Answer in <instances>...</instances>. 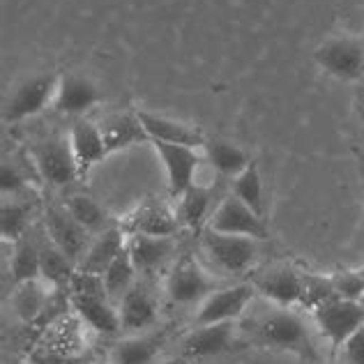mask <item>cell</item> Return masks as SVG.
<instances>
[{"label": "cell", "instance_id": "20", "mask_svg": "<svg viewBox=\"0 0 364 364\" xmlns=\"http://www.w3.org/2000/svg\"><path fill=\"white\" fill-rule=\"evenodd\" d=\"M100 129L109 155L150 141L146 127L139 120V113H111L100 122Z\"/></svg>", "mask_w": 364, "mask_h": 364}, {"label": "cell", "instance_id": "5", "mask_svg": "<svg viewBox=\"0 0 364 364\" xmlns=\"http://www.w3.org/2000/svg\"><path fill=\"white\" fill-rule=\"evenodd\" d=\"M58 81L60 79L53 74H35L31 79L18 83L5 104V111H3L5 122H21L44 111L46 104L55 102Z\"/></svg>", "mask_w": 364, "mask_h": 364}, {"label": "cell", "instance_id": "2", "mask_svg": "<svg viewBox=\"0 0 364 364\" xmlns=\"http://www.w3.org/2000/svg\"><path fill=\"white\" fill-rule=\"evenodd\" d=\"M314 321L318 332L323 334V339L337 350L360 328H364V302L330 298L318 306H314Z\"/></svg>", "mask_w": 364, "mask_h": 364}, {"label": "cell", "instance_id": "23", "mask_svg": "<svg viewBox=\"0 0 364 364\" xmlns=\"http://www.w3.org/2000/svg\"><path fill=\"white\" fill-rule=\"evenodd\" d=\"M40 270H42V279L53 291H60V289H70L79 267H76V263L63 249H58L51 242L49 235H44L40 237Z\"/></svg>", "mask_w": 364, "mask_h": 364}, {"label": "cell", "instance_id": "11", "mask_svg": "<svg viewBox=\"0 0 364 364\" xmlns=\"http://www.w3.org/2000/svg\"><path fill=\"white\" fill-rule=\"evenodd\" d=\"M150 143L155 146L161 164L166 168L171 196L180 198L191 185H196L194 176L200 166V155L196 152V148L176 146V143H164V141H150Z\"/></svg>", "mask_w": 364, "mask_h": 364}, {"label": "cell", "instance_id": "22", "mask_svg": "<svg viewBox=\"0 0 364 364\" xmlns=\"http://www.w3.org/2000/svg\"><path fill=\"white\" fill-rule=\"evenodd\" d=\"M132 233L143 235H157V237H173L180 228L178 215L168 205L159 203V200H148L143 203L134 217L129 219Z\"/></svg>", "mask_w": 364, "mask_h": 364}, {"label": "cell", "instance_id": "14", "mask_svg": "<svg viewBox=\"0 0 364 364\" xmlns=\"http://www.w3.org/2000/svg\"><path fill=\"white\" fill-rule=\"evenodd\" d=\"M70 306L74 309L76 318L88 325L90 330L104 337H116L122 332L118 304L111 302L107 295H83L72 293Z\"/></svg>", "mask_w": 364, "mask_h": 364}, {"label": "cell", "instance_id": "16", "mask_svg": "<svg viewBox=\"0 0 364 364\" xmlns=\"http://www.w3.org/2000/svg\"><path fill=\"white\" fill-rule=\"evenodd\" d=\"M127 249L139 274L152 277L157 270L164 267V263L173 256L176 240L173 237H157V235H143L132 233L127 240Z\"/></svg>", "mask_w": 364, "mask_h": 364}, {"label": "cell", "instance_id": "24", "mask_svg": "<svg viewBox=\"0 0 364 364\" xmlns=\"http://www.w3.org/2000/svg\"><path fill=\"white\" fill-rule=\"evenodd\" d=\"M205 157L210 161L219 176H226V178H237L242 171L252 164L247 152L235 146L231 141H224V139H213V141H205Z\"/></svg>", "mask_w": 364, "mask_h": 364}, {"label": "cell", "instance_id": "9", "mask_svg": "<svg viewBox=\"0 0 364 364\" xmlns=\"http://www.w3.org/2000/svg\"><path fill=\"white\" fill-rule=\"evenodd\" d=\"M254 284H235L228 289H219L210 293L208 298L198 304L196 311V325H215V323H228L237 321L245 316L247 306L254 300Z\"/></svg>", "mask_w": 364, "mask_h": 364}, {"label": "cell", "instance_id": "31", "mask_svg": "<svg viewBox=\"0 0 364 364\" xmlns=\"http://www.w3.org/2000/svg\"><path fill=\"white\" fill-rule=\"evenodd\" d=\"M210 203H213V191L200 185H191L185 194L180 196L178 208V222L189 228H200L208 217Z\"/></svg>", "mask_w": 364, "mask_h": 364}, {"label": "cell", "instance_id": "36", "mask_svg": "<svg viewBox=\"0 0 364 364\" xmlns=\"http://www.w3.org/2000/svg\"><path fill=\"white\" fill-rule=\"evenodd\" d=\"M9 364H33V362H28V360H12Z\"/></svg>", "mask_w": 364, "mask_h": 364}, {"label": "cell", "instance_id": "38", "mask_svg": "<svg viewBox=\"0 0 364 364\" xmlns=\"http://www.w3.org/2000/svg\"><path fill=\"white\" fill-rule=\"evenodd\" d=\"M109 364H113V362H109Z\"/></svg>", "mask_w": 364, "mask_h": 364}, {"label": "cell", "instance_id": "6", "mask_svg": "<svg viewBox=\"0 0 364 364\" xmlns=\"http://www.w3.org/2000/svg\"><path fill=\"white\" fill-rule=\"evenodd\" d=\"M203 249L208 256L228 274H242L254 265L258 256V240L245 235L219 233L213 228L203 231Z\"/></svg>", "mask_w": 364, "mask_h": 364}, {"label": "cell", "instance_id": "35", "mask_svg": "<svg viewBox=\"0 0 364 364\" xmlns=\"http://www.w3.org/2000/svg\"><path fill=\"white\" fill-rule=\"evenodd\" d=\"M341 348H343V360H346V364H364V328H360L353 334Z\"/></svg>", "mask_w": 364, "mask_h": 364}, {"label": "cell", "instance_id": "1", "mask_svg": "<svg viewBox=\"0 0 364 364\" xmlns=\"http://www.w3.org/2000/svg\"><path fill=\"white\" fill-rule=\"evenodd\" d=\"M249 332L258 346L274 348V350H289L300 355L302 360L316 362L318 350L314 346L311 332L300 314L289 311V306H267L261 314H256L249 323Z\"/></svg>", "mask_w": 364, "mask_h": 364}, {"label": "cell", "instance_id": "32", "mask_svg": "<svg viewBox=\"0 0 364 364\" xmlns=\"http://www.w3.org/2000/svg\"><path fill=\"white\" fill-rule=\"evenodd\" d=\"M233 180H235L233 182V196H237L242 203H247L256 215L265 217L267 203H265V191H263V178H261V171H258V166L254 164V161Z\"/></svg>", "mask_w": 364, "mask_h": 364}, {"label": "cell", "instance_id": "28", "mask_svg": "<svg viewBox=\"0 0 364 364\" xmlns=\"http://www.w3.org/2000/svg\"><path fill=\"white\" fill-rule=\"evenodd\" d=\"M31 203L18 200L16 196H12V200L3 196V208H0V235H3V240L12 245L21 240L31 231Z\"/></svg>", "mask_w": 364, "mask_h": 364}, {"label": "cell", "instance_id": "34", "mask_svg": "<svg viewBox=\"0 0 364 364\" xmlns=\"http://www.w3.org/2000/svg\"><path fill=\"white\" fill-rule=\"evenodd\" d=\"M28 187V178L18 171L16 164H9L5 161L3 171H0V189H3V196H18L21 191Z\"/></svg>", "mask_w": 364, "mask_h": 364}, {"label": "cell", "instance_id": "7", "mask_svg": "<svg viewBox=\"0 0 364 364\" xmlns=\"http://www.w3.org/2000/svg\"><path fill=\"white\" fill-rule=\"evenodd\" d=\"M208 228L219 233H231V235H245L254 237V240L263 242L270 237L267 231L265 217L256 215L247 203H242L237 196H226L222 203L217 205V210L208 219Z\"/></svg>", "mask_w": 364, "mask_h": 364}, {"label": "cell", "instance_id": "15", "mask_svg": "<svg viewBox=\"0 0 364 364\" xmlns=\"http://www.w3.org/2000/svg\"><path fill=\"white\" fill-rule=\"evenodd\" d=\"M100 102V88L92 79L81 74H65L58 81L53 107L65 116H83Z\"/></svg>", "mask_w": 364, "mask_h": 364}, {"label": "cell", "instance_id": "19", "mask_svg": "<svg viewBox=\"0 0 364 364\" xmlns=\"http://www.w3.org/2000/svg\"><path fill=\"white\" fill-rule=\"evenodd\" d=\"M235 321L215 323V325H196V330L189 334L182 343V350L189 358H215L222 355L233 343Z\"/></svg>", "mask_w": 364, "mask_h": 364}, {"label": "cell", "instance_id": "21", "mask_svg": "<svg viewBox=\"0 0 364 364\" xmlns=\"http://www.w3.org/2000/svg\"><path fill=\"white\" fill-rule=\"evenodd\" d=\"M129 237L124 235L122 228L111 226L104 233H100L95 240L90 242L88 252L81 258L79 270L81 272H90V274H104L109 270V265L116 261V256L127 247Z\"/></svg>", "mask_w": 364, "mask_h": 364}, {"label": "cell", "instance_id": "26", "mask_svg": "<svg viewBox=\"0 0 364 364\" xmlns=\"http://www.w3.org/2000/svg\"><path fill=\"white\" fill-rule=\"evenodd\" d=\"M159 353V337L157 334H129L120 339L111 350L113 364H155Z\"/></svg>", "mask_w": 364, "mask_h": 364}, {"label": "cell", "instance_id": "37", "mask_svg": "<svg viewBox=\"0 0 364 364\" xmlns=\"http://www.w3.org/2000/svg\"><path fill=\"white\" fill-rule=\"evenodd\" d=\"M358 274H360V279H362V284H364V265L358 270Z\"/></svg>", "mask_w": 364, "mask_h": 364}, {"label": "cell", "instance_id": "8", "mask_svg": "<svg viewBox=\"0 0 364 364\" xmlns=\"http://www.w3.org/2000/svg\"><path fill=\"white\" fill-rule=\"evenodd\" d=\"M44 231L51 237V242L58 249H63V252L76 263V267H79L81 258L85 256V252H88V247H90V233L70 215V210L65 208V203L46 205Z\"/></svg>", "mask_w": 364, "mask_h": 364}, {"label": "cell", "instance_id": "25", "mask_svg": "<svg viewBox=\"0 0 364 364\" xmlns=\"http://www.w3.org/2000/svg\"><path fill=\"white\" fill-rule=\"evenodd\" d=\"M16 289L12 293V306L14 314L21 321L31 323L37 316H42V311H46L51 300L49 289L51 286L44 279H33V282H23V284H14Z\"/></svg>", "mask_w": 364, "mask_h": 364}, {"label": "cell", "instance_id": "4", "mask_svg": "<svg viewBox=\"0 0 364 364\" xmlns=\"http://www.w3.org/2000/svg\"><path fill=\"white\" fill-rule=\"evenodd\" d=\"M33 164L37 173L51 187H67L79 176V164H76L70 136H51L31 148Z\"/></svg>", "mask_w": 364, "mask_h": 364}, {"label": "cell", "instance_id": "17", "mask_svg": "<svg viewBox=\"0 0 364 364\" xmlns=\"http://www.w3.org/2000/svg\"><path fill=\"white\" fill-rule=\"evenodd\" d=\"M70 143H72L76 164H79V176H85L95 164H100V161L109 155L100 122L79 118L70 129Z\"/></svg>", "mask_w": 364, "mask_h": 364}, {"label": "cell", "instance_id": "13", "mask_svg": "<svg viewBox=\"0 0 364 364\" xmlns=\"http://www.w3.org/2000/svg\"><path fill=\"white\" fill-rule=\"evenodd\" d=\"M118 311H120L122 332H129V334L148 332L150 328H155V323L159 318L155 293L141 282H136L122 295V300L118 302Z\"/></svg>", "mask_w": 364, "mask_h": 364}, {"label": "cell", "instance_id": "3", "mask_svg": "<svg viewBox=\"0 0 364 364\" xmlns=\"http://www.w3.org/2000/svg\"><path fill=\"white\" fill-rule=\"evenodd\" d=\"M321 70L339 81L364 79V42L353 35H339L325 40L314 53Z\"/></svg>", "mask_w": 364, "mask_h": 364}, {"label": "cell", "instance_id": "12", "mask_svg": "<svg viewBox=\"0 0 364 364\" xmlns=\"http://www.w3.org/2000/svg\"><path fill=\"white\" fill-rule=\"evenodd\" d=\"M254 289L267 302L279 306H293L304 300V277L289 265L267 267L265 272L254 277Z\"/></svg>", "mask_w": 364, "mask_h": 364}, {"label": "cell", "instance_id": "29", "mask_svg": "<svg viewBox=\"0 0 364 364\" xmlns=\"http://www.w3.org/2000/svg\"><path fill=\"white\" fill-rule=\"evenodd\" d=\"M136 274H139V270H136V265H134V261H132L129 249L124 247L122 252L116 256V261L109 265V270L102 274L111 302L118 304L122 300V295L127 293L134 284H136Z\"/></svg>", "mask_w": 364, "mask_h": 364}, {"label": "cell", "instance_id": "10", "mask_svg": "<svg viewBox=\"0 0 364 364\" xmlns=\"http://www.w3.org/2000/svg\"><path fill=\"white\" fill-rule=\"evenodd\" d=\"M166 293L171 302L176 304H196L203 302L210 293H215V282L210 279V274L200 267L198 261H194L191 256H185L171 270L166 279Z\"/></svg>", "mask_w": 364, "mask_h": 364}, {"label": "cell", "instance_id": "33", "mask_svg": "<svg viewBox=\"0 0 364 364\" xmlns=\"http://www.w3.org/2000/svg\"><path fill=\"white\" fill-rule=\"evenodd\" d=\"M330 279H332L337 298H343V300H362L364 298V284L360 279L358 270L334 274V277H330Z\"/></svg>", "mask_w": 364, "mask_h": 364}, {"label": "cell", "instance_id": "30", "mask_svg": "<svg viewBox=\"0 0 364 364\" xmlns=\"http://www.w3.org/2000/svg\"><path fill=\"white\" fill-rule=\"evenodd\" d=\"M65 208L70 210V215L79 222L85 231L88 233H104L109 224V217L107 213L102 210V205L97 203V200H92L90 196H85V194H72V196H67L65 198Z\"/></svg>", "mask_w": 364, "mask_h": 364}, {"label": "cell", "instance_id": "27", "mask_svg": "<svg viewBox=\"0 0 364 364\" xmlns=\"http://www.w3.org/2000/svg\"><path fill=\"white\" fill-rule=\"evenodd\" d=\"M9 274L14 284L42 279L40 270V237H33L26 233L21 240L14 242L12 249V263H9Z\"/></svg>", "mask_w": 364, "mask_h": 364}, {"label": "cell", "instance_id": "18", "mask_svg": "<svg viewBox=\"0 0 364 364\" xmlns=\"http://www.w3.org/2000/svg\"><path fill=\"white\" fill-rule=\"evenodd\" d=\"M139 120L146 127L150 141L176 143V146H187V148H203L208 141L203 136V132L191 127V124L166 116H157V113L150 111H139Z\"/></svg>", "mask_w": 364, "mask_h": 364}]
</instances>
